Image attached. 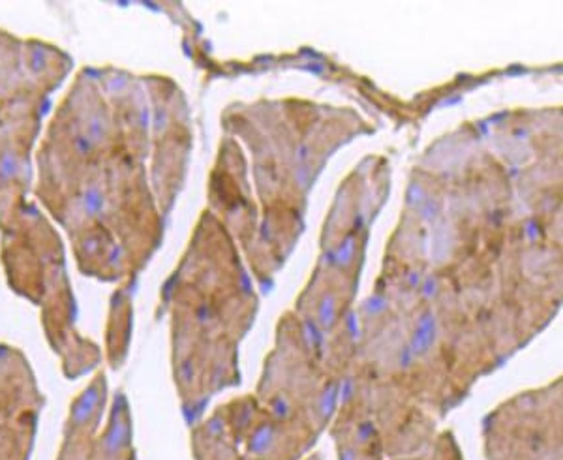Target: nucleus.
Masks as SVG:
<instances>
[{
  "label": "nucleus",
  "instance_id": "1",
  "mask_svg": "<svg viewBox=\"0 0 563 460\" xmlns=\"http://www.w3.org/2000/svg\"><path fill=\"white\" fill-rule=\"evenodd\" d=\"M0 258L13 292L34 305H42L55 282L66 275L63 241L33 201L2 230Z\"/></svg>",
  "mask_w": 563,
  "mask_h": 460
},
{
  "label": "nucleus",
  "instance_id": "2",
  "mask_svg": "<svg viewBox=\"0 0 563 460\" xmlns=\"http://www.w3.org/2000/svg\"><path fill=\"white\" fill-rule=\"evenodd\" d=\"M49 98L26 89L0 106V231L29 204L33 188V149Z\"/></svg>",
  "mask_w": 563,
  "mask_h": 460
},
{
  "label": "nucleus",
  "instance_id": "3",
  "mask_svg": "<svg viewBox=\"0 0 563 460\" xmlns=\"http://www.w3.org/2000/svg\"><path fill=\"white\" fill-rule=\"evenodd\" d=\"M44 404L25 355L0 344V460H31Z\"/></svg>",
  "mask_w": 563,
  "mask_h": 460
},
{
  "label": "nucleus",
  "instance_id": "4",
  "mask_svg": "<svg viewBox=\"0 0 563 460\" xmlns=\"http://www.w3.org/2000/svg\"><path fill=\"white\" fill-rule=\"evenodd\" d=\"M74 68L68 53L58 50L57 45L38 39L23 40V72L26 85L44 97L53 92L65 81Z\"/></svg>",
  "mask_w": 563,
  "mask_h": 460
},
{
  "label": "nucleus",
  "instance_id": "5",
  "mask_svg": "<svg viewBox=\"0 0 563 460\" xmlns=\"http://www.w3.org/2000/svg\"><path fill=\"white\" fill-rule=\"evenodd\" d=\"M31 89L23 72V40L0 29V106Z\"/></svg>",
  "mask_w": 563,
  "mask_h": 460
}]
</instances>
